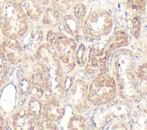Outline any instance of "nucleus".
<instances>
[{"label":"nucleus","mask_w":147,"mask_h":130,"mask_svg":"<svg viewBox=\"0 0 147 130\" xmlns=\"http://www.w3.org/2000/svg\"><path fill=\"white\" fill-rule=\"evenodd\" d=\"M38 1L40 2V3L43 6H46L51 3V2L52 0H38Z\"/></svg>","instance_id":"13"},{"label":"nucleus","mask_w":147,"mask_h":130,"mask_svg":"<svg viewBox=\"0 0 147 130\" xmlns=\"http://www.w3.org/2000/svg\"><path fill=\"white\" fill-rule=\"evenodd\" d=\"M11 0H0V20L1 19L3 15V11L7 5V4Z\"/></svg>","instance_id":"11"},{"label":"nucleus","mask_w":147,"mask_h":130,"mask_svg":"<svg viewBox=\"0 0 147 130\" xmlns=\"http://www.w3.org/2000/svg\"><path fill=\"white\" fill-rule=\"evenodd\" d=\"M2 51L7 62L13 65L21 63L28 56L18 39L5 38L2 42Z\"/></svg>","instance_id":"2"},{"label":"nucleus","mask_w":147,"mask_h":130,"mask_svg":"<svg viewBox=\"0 0 147 130\" xmlns=\"http://www.w3.org/2000/svg\"><path fill=\"white\" fill-rule=\"evenodd\" d=\"M28 18L18 0H11L6 5L0 20V30L6 38L19 39L28 31Z\"/></svg>","instance_id":"1"},{"label":"nucleus","mask_w":147,"mask_h":130,"mask_svg":"<svg viewBox=\"0 0 147 130\" xmlns=\"http://www.w3.org/2000/svg\"><path fill=\"white\" fill-rule=\"evenodd\" d=\"M147 0H128L127 4L133 8L140 9Z\"/></svg>","instance_id":"10"},{"label":"nucleus","mask_w":147,"mask_h":130,"mask_svg":"<svg viewBox=\"0 0 147 130\" xmlns=\"http://www.w3.org/2000/svg\"><path fill=\"white\" fill-rule=\"evenodd\" d=\"M43 106L44 104L41 101V98L32 96L27 103L26 109L40 120L42 119Z\"/></svg>","instance_id":"7"},{"label":"nucleus","mask_w":147,"mask_h":130,"mask_svg":"<svg viewBox=\"0 0 147 130\" xmlns=\"http://www.w3.org/2000/svg\"><path fill=\"white\" fill-rule=\"evenodd\" d=\"M28 19L33 22L40 20L44 11L43 6L38 0H18Z\"/></svg>","instance_id":"4"},{"label":"nucleus","mask_w":147,"mask_h":130,"mask_svg":"<svg viewBox=\"0 0 147 130\" xmlns=\"http://www.w3.org/2000/svg\"><path fill=\"white\" fill-rule=\"evenodd\" d=\"M62 17L61 12L50 6L44 10L40 20L44 26L55 27L61 23Z\"/></svg>","instance_id":"6"},{"label":"nucleus","mask_w":147,"mask_h":130,"mask_svg":"<svg viewBox=\"0 0 147 130\" xmlns=\"http://www.w3.org/2000/svg\"><path fill=\"white\" fill-rule=\"evenodd\" d=\"M40 121L26 109H21L16 112L12 116L13 125L16 130L37 129Z\"/></svg>","instance_id":"3"},{"label":"nucleus","mask_w":147,"mask_h":130,"mask_svg":"<svg viewBox=\"0 0 147 130\" xmlns=\"http://www.w3.org/2000/svg\"><path fill=\"white\" fill-rule=\"evenodd\" d=\"M75 1L76 0H52L50 6L61 13L70 8Z\"/></svg>","instance_id":"9"},{"label":"nucleus","mask_w":147,"mask_h":130,"mask_svg":"<svg viewBox=\"0 0 147 130\" xmlns=\"http://www.w3.org/2000/svg\"><path fill=\"white\" fill-rule=\"evenodd\" d=\"M5 123L4 118L0 113V129H3L5 128Z\"/></svg>","instance_id":"12"},{"label":"nucleus","mask_w":147,"mask_h":130,"mask_svg":"<svg viewBox=\"0 0 147 130\" xmlns=\"http://www.w3.org/2000/svg\"><path fill=\"white\" fill-rule=\"evenodd\" d=\"M7 61L2 51V43L0 44V88L5 84L7 76Z\"/></svg>","instance_id":"8"},{"label":"nucleus","mask_w":147,"mask_h":130,"mask_svg":"<svg viewBox=\"0 0 147 130\" xmlns=\"http://www.w3.org/2000/svg\"><path fill=\"white\" fill-rule=\"evenodd\" d=\"M63 109L59 103L55 99H52L44 104L42 119L49 121H57L63 115Z\"/></svg>","instance_id":"5"}]
</instances>
